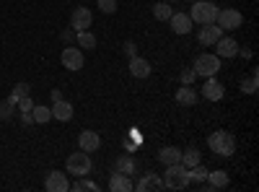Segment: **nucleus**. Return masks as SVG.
Returning a JSON list of instances; mask_svg holds the SVG:
<instances>
[{"mask_svg":"<svg viewBox=\"0 0 259 192\" xmlns=\"http://www.w3.org/2000/svg\"><path fill=\"white\" fill-rule=\"evenodd\" d=\"M207 148H210L215 156L228 159V156L236 153V138H233L228 130H215V133H210V138H207Z\"/></svg>","mask_w":259,"mask_h":192,"instance_id":"f257e3e1","label":"nucleus"},{"mask_svg":"<svg viewBox=\"0 0 259 192\" xmlns=\"http://www.w3.org/2000/svg\"><path fill=\"white\" fill-rule=\"evenodd\" d=\"M218 6H215V0H194L192 3V11H189V18L192 24H215V16H218Z\"/></svg>","mask_w":259,"mask_h":192,"instance_id":"f03ea898","label":"nucleus"},{"mask_svg":"<svg viewBox=\"0 0 259 192\" xmlns=\"http://www.w3.org/2000/svg\"><path fill=\"white\" fill-rule=\"evenodd\" d=\"M161 179H163L166 189H184V187H189V174H187L184 164H168Z\"/></svg>","mask_w":259,"mask_h":192,"instance_id":"7ed1b4c3","label":"nucleus"},{"mask_svg":"<svg viewBox=\"0 0 259 192\" xmlns=\"http://www.w3.org/2000/svg\"><path fill=\"white\" fill-rule=\"evenodd\" d=\"M65 169H68V174H73V177H89L91 169H94L91 153H85V151L70 153L68 161H65Z\"/></svg>","mask_w":259,"mask_h":192,"instance_id":"20e7f679","label":"nucleus"},{"mask_svg":"<svg viewBox=\"0 0 259 192\" xmlns=\"http://www.w3.org/2000/svg\"><path fill=\"white\" fill-rule=\"evenodd\" d=\"M221 70V57L218 55H200L197 60H194V73H197V78H210Z\"/></svg>","mask_w":259,"mask_h":192,"instance_id":"39448f33","label":"nucleus"},{"mask_svg":"<svg viewBox=\"0 0 259 192\" xmlns=\"http://www.w3.org/2000/svg\"><path fill=\"white\" fill-rule=\"evenodd\" d=\"M215 24H218L223 31H233V29H241L244 16L236 8H223V11H218V16H215Z\"/></svg>","mask_w":259,"mask_h":192,"instance_id":"423d86ee","label":"nucleus"},{"mask_svg":"<svg viewBox=\"0 0 259 192\" xmlns=\"http://www.w3.org/2000/svg\"><path fill=\"white\" fill-rule=\"evenodd\" d=\"M60 62L68 70H80L85 65V57H83V50H78V45H70V47H65L62 55H60Z\"/></svg>","mask_w":259,"mask_h":192,"instance_id":"0eeeda50","label":"nucleus"},{"mask_svg":"<svg viewBox=\"0 0 259 192\" xmlns=\"http://www.w3.org/2000/svg\"><path fill=\"white\" fill-rule=\"evenodd\" d=\"M91 24H94V13L89 8L78 6L73 11V16H70V29L73 31H85V29H91Z\"/></svg>","mask_w":259,"mask_h":192,"instance_id":"6e6552de","label":"nucleus"},{"mask_svg":"<svg viewBox=\"0 0 259 192\" xmlns=\"http://www.w3.org/2000/svg\"><path fill=\"white\" fill-rule=\"evenodd\" d=\"M223 94H226V86H223L218 78H215V75L205 78V83H202V99H207V101H221Z\"/></svg>","mask_w":259,"mask_h":192,"instance_id":"1a4fd4ad","label":"nucleus"},{"mask_svg":"<svg viewBox=\"0 0 259 192\" xmlns=\"http://www.w3.org/2000/svg\"><path fill=\"white\" fill-rule=\"evenodd\" d=\"M221 36H223V29H221L218 24H205V26L197 29V39H200L202 47H212Z\"/></svg>","mask_w":259,"mask_h":192,"instance_id":"9d476101","label":"nucleus"},{"mask_svg":"<svg viewBox=\"0 0 259 192\" xmlns=\"http://www.w3.org/2000/svg\"><path fill=\"white\" fill-rule=\"evenodd\" d=\"M215 55L218 57H223V60H228V57H236L239 55V42H236L233 36H221L218 42H215Z\"/></svg>","mask_w":259,"mask_h":192,"instance_id":"9b49d317","label":"nucleus"},{"mask_svg":"<svg viewBox=\"0 0 259 192\" xmlns=\"http://www.w3.org/2000/svg\"><path fill=\"white\" fill-rule=\"evenodd\" d=\"M168 24H171V31L174 34H179V36H184V34H189L192 31V18H189V13H171V18H168Z\"/></svg>","mask_w":259,"mask_h":192,"instance_id":"f8f14e48","label":"nucleus"},{"mask_svg":"<svg viewBox=\"0 0 259 192\" xmlns=\"http://www.w3.org/2000/svg\"><path fill=\"white\" fill-rule=\"evenodd\" d=\"M135 189H138V192H156V189H163V179H161V174L148 172V174H143V177L135 182Z\"/></svg>","mask_w":259,"mask_h":192,"instance_id":"ddd939ff","label":"nucleus"},{"mask_svg":"<svg viewBox=\"0 0 259 192\" xmlns=\"http://www.w3.org/2000/svg\"><path fill=\"white\" fill-rule=\"evenodd\" d=\"M45 189H50V192H68V189H70L68 174H62V172H50L47 179H45Z\"/></svg>","mask_w":259,"mask_h":192,"instance_id":"4468645a","label":"nucleus"},{"mask_svg":"<svg viewBox=\"0 0 259 192\" xmlns=\"http://www.w3.org/2000/svg\"><path fill=\"white\" fill-rule=\"evenodd\" d=\"M99 145H101V138H99V133H94V130H83V133L78 135V148H80V151H85V153L99 151Z\"/></svg>","mask_w":259,"mask_h":192,"instance_id":"2eb2a0df","label":"nucleus"},{"mask_svg":"<svg viewBox=\"0 0 259 192\" xmlns=\"http://www.w3.org/2000/svg\"><path fill=\"white\" fill-rule=\"evenodd\" d=\"M52 120H57V122H68V120H73V104L70 101H65V99H60V101H52Z\"/></svg>","mask_w":259,"mask_h":192,"instance_id":"dca6fc26","label":"nucleus"},{"mask_svg":"<svg viewBox=\"0 0 259 192\" xmlns=\"http://www.w3.org/2000/svg\"><path fill=\"white\" fill-rule=\"evenodd\" d=\"M109 189L112 192H133L135 189V182L130 179L127 174H122V172H114L112 179H109Z\"/></svg>","mask_w":259,"mask_h":192,"instance_id":"f3484780","label":"nucleus"},{"mask_svg":"<svg viewBox=\"0 0 259 192\" xmlns=\"http://www.w3.org/2000/svg\"><path fill=\"white\" fill-rule=\"evenodd\" d=\"M150 70H153V68H150V62L145 57H140V55L130 57V73H133L135 78H148Z\"/></svg>","mask_w":259,"mask_h":192,"instance_id":"a211bd4d","label":"nucleus"},{"mask_svg":"<svg viewBox=\"0 0 259 192\" xmlns=\"http://www.w3.org/2000/svg\"><path fill=\"white\" fill-rule=\"evenodd\" d=\"M177 101H179L182 106H194V104L200 101V91L192 89V86H182V89L177 91Z\"/></svg>","mask_w":259,"mask_h":192,"instance_id":"6ab92c4d","label":"nucleus"},{"mask_svg":"<svg viewBox=\"0 0 259 192\" xmlns=\"http://www.w3.org/2000/svg\"><path fill=\"white\" fill-rule=\"evenodd\" d=\"M158 161H161L163 166H168V164H182V148H174V145L161 148V151H158Z\"/></svg>","mask_w":259,"mask_h":192,"instance_id":"aec40b11","label":"nucleus"},{"mask_svg":"<svg viewBox=\"0 0 259 192\" xmlns=\"http://www.w3.org/2000/svg\"><path fill=\"white\" fill-rule=\"evenodd\" d=\"M114 172H122V174H127V177H133V174H138V164H135V159L130 156V153H127V156H119Z\"/></svg>","mask_w":259,"mask_h":192,"instance_id":"412c9836","label":"nucleus"},{"mask_svg":"<svg viewBox=\"0 0 259 192\" xmlns=\"http://www.w3.org/2000/svg\"><path fill=\"white\" fill-rule=\"evenodd\" d=\"M212 189H223L228 187V172H223V169H218V172H207V179H205Z\"/></svg>","mask_w":259,"mask_h":192,"instance_id":"4be33fe9","label":"nucleus"},{"mask_svg":"<svg viewBox=\"0 0 259 192\" xmlns=\"http://www.w3.org/2000/svg\"><path fill=\"white\" fill-rule=\"evenodd\" d=\"M187 174H189V184H202L207 179V169L202 164H197V166H189Z\"/></svg>","mask_w":259,"mask_h":192,"instance_id":"5701e85b","label":"nucleus"},{"mask_svg":"<svg viewBox=\"0 0 259 192\" xmlns=\"http://www.w3.org/2000/svg\"><path fill=\"white\" fill-rule=\"evenodd\" d=\"M75 39H78V47L80 50H94L96 47V36L85 29V31H75Z\"/></svg>","mask_w":259,"mask_h":192,"instance_id":"b1692460","label":"nucleus"},{"mask_svg":"<svg viewBox=\"0 0 259 192\" xmlns=\"http://www.w3.org/2000/svg\"><path fill=\"white\" fill-rule=\"evenodd\" d=\"M70 189H75V192H99V184L91 182V179H85V177H75Z\"/></svg>","mask_w":259,"mask_h":192,"instance_id":"393cba45","label":"nucleus"},{"mask_svg":"<svg viewBox=\"0 0 259 192\" xmlns=\"http://www.w3.org/2000/svg\"><path fill=\"white\" fill-rule=\"evenodd\" d=\"M31 117H34V122H36V125H45V122H50V120H52V109H50V106L36 104L34 109H31Z\"/></svg>","mask_w":259,"mask_h":192,"instance_id":"a878e982","label":"nucleus"},{"mask_svg":"<svg viewBox=\"0 0 259 192\" xmlns=\"http://www.w3.org/2000/svg\"><path fill=\"white\" fill-rule=\"evenodd\" d=\"M182 164L189 169V166H197V164H202V156H200V151L197 148H187V151H182Z\"/></svg>","mask_w":259,"mask_h":192,"instance_id":"bb28decb","label":"nucleus"},{"mask_svg":"<svg viewBox=\"0 0 259 192\" xmlns=\"http://www.w3.org/2000/svg\"><path fill=\"white\" fill-rule=\"evenodd\" d=\"M256 89H259V75H256V70H251V75L241 81V91L251 96V94H256Z\"/></svg>","mask_w":259,"mask_h":192,"instance_id":"cd10ccee","label":"nucleus"},{"mask_svg":"<svg viewBox=\"0 0 259 192\" xmlns=\"http://www.w3.org/2000/svg\"><path fill=\"white\" fill-rule=\"evenodd\" d=\"M13 112H16V99H13V96H8V99L0 101V120H11Z\"/></svg>","mask_w":259,"mask_h":192,"instance_id":"c85d7f7f","label":"nucleus"},{"mask_svg":"<svg viewBox=\"0 0 259 192\" xmlns=\"http://www.w3.org/2000/svg\"><path fill=\"white\" fill-rule=\"evenodd\" d=\"M171 13H174L171 3H156V6H153V16H156L158 21H168V18H171Z\"/></svg>","mask_w":259,"mask_h":192,"instance_id":"c756f323","label":"nucleus"},{"mask_svg":"<svg viewBox=\"0 0 259 192\" xmlns=\"http://www.w3.org/2000/svg\"><path fill=\"white\" fill-rule=\"evenodd\" d=\"M29 91H31V89H29V83H16V86H13V94H11V96H13V99H16V104H18V99L29 96Z\"/></svg>","mask_w":259,"mask_h":192,"instance_id":"7c9ffc66","label":"nucleus"},{"mask_svg":"<svg viewBox=\"0 0 259 192\" xmlns=\"http://www.w3.org/2000/svg\"><path fill=\"white\" fill-rule=\"evenodd\" d=\"M99 11L101 13H114L117 11V0H99Z\"/></svg>","mask_w":259,"mask_h":192,"instance_id":"2f4dec72","label":"nucleus"},{"mask_svg":"<svg viewBox=\"0 0 259 192\" xmlns=\"http://www.w3.org/2000/svg\"><path fill=\"white\" fill-rule=\"evenodd\" d=\"M194 78H197L194 68H184V70H182V83H184V86H192V83H194Z\"/></svg>","mask_w":259,"mask_h":192,"instance_id":"473e14b6","label":"nucleus"},{"mask_svg":"<svg viewBox=\"0 0 259 192\" xmlns=\"http://www.w3.org/2000/svg\"><path fill=\"white\" fill-rule=\"evenodd\" d=\"M18 112H31L34 109V101H31V96H24V99H18Z\"/></svg>","mask_w":259,"mask_h":192,"instance_id":"72a5a7b5","label":"nucleus"},{"mask_svg":"<svg viewBox=\"0 0 259 192\" xmlns=\"http://www.w3.org/2000/svg\"><path fill=\"white\" fill-rule=\"evenodd\" d=\"M122 52H124L127 57H135V55H138V47H135V42H124V47H122Z\"/></svg>","mask_w":259,"mask_h":192,"instance_id":"f704fd0d","label":"nucleus"},{"mask_svg":"<svg viewBox=\"0 0 259 192\" xmlns=\"http://www.w3.org/2000/svg\"><path fill=\"white\" fill-rule=\"evenodd\" d=\"M21 122H24V125H31V122H34L31 112H21Z\"/></svg>","mask_w":259,"mask_h":192,"instance_id":"c9c22d12","label":"nucleus"},{"mask_svg":"<svg viewBox=\"0 0 259 192\" xmlns=\"http://www.w3.org/2000/svg\"><path fill=\"white\" fill-rule=\"evenodd\" d=\"M62 39H65V42H73V39H75V31H73V29H68V31H62Z\"/></svg>","mask_w":259,"mask_h":192,"instance_id":"e433bc0d","label":"nucleus"},{"mask_svg":"<svg viewBox=\"0 0 259 192\" xmlns=\"http://www.w3.org/2000/svg\"><path fill=\"white\" fill-rule=\"evenodd\" d=\"M50 96H52V101H60V99H62V91H60V89H55Z\"/></svg>","mask_w":259,"mask_h":192,"instance_id":"4c0bfd02","label":"nucleus"},{"mask_svg":"<svg viewBox=\"0 0 259 192\" xmlns=\"http://www.w3.org/2000/svg\"><path fill=\"white\" fill-rule=\"evenodd\" d=\"M239 55H241V57H246V60H249V57H251V50H241V47H239Z\"/></svg>","mask_w":259,"mask_h":192,"instance_id":"58836bf2","label":"nucleus"},{"mask_svg":"<svg viewBox=\"0 0 259 192\" xmlns=\"http://www.w3.org/2000/svg\"><path fill=\"white\" fill-rule=\"evenodd\" d=\"M166 3H174V0H166Z\"/></svg>","mask_w":259,"mask_h":192,"instance_id":"ea45409f","label":"nucleus"},{"mask_svg":"<svg viewBox=\"0 0 259 192\" xmlns=\"http://www.w3.org/2000/svg\"><path fill=\"white\" fill-rule=\"evenodd\" d=\"M189 3H194V0H189Z\"/></svg>","mask_w":259,"mask_h":192,"instance_id":"a19ab883","label":"nucleus"}]
</instances>
